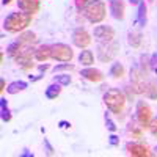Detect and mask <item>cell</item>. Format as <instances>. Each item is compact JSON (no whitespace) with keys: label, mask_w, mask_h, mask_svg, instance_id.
Returning a JSON list of instances; mask_svg holds the SVG:
<instances>
[{"label":"cell","mask_w":157,"mask_h":157,"mask_svg":"<svg viewBox=\"0 0 157 157\" xmlns=\"http://www.w3.org/2000/svg\"><path fill=\"white\" fill-rule=\"evenodd\" d=\"M105 126H107V129L110 130V132H116V129H118V127H116V124L110 120V116H109L107 113H105Z\"/></svg>","instance_id":"cell-31"},{"label":"cell","mask_w":157,"mask_h":157,"mask_svg":"<svg viewBox=\"0 0 157 157\" xmlns=\"http://www.w3.org/2000/svg\"><path fill=\"white\" fill-rule=\"evenodd\" d=\"M118 49H120V44L110 41V43H98V58L101 63H110L116 54Z\"/></svg>","instance_id":"cell-4"},{"label":"cell","mask_w":157,"mask_h":157,"mask_svg":"<svg viewBox=\"0 0 157 157\" xmlns=\"http://www.w3.org/2000/svg\"><path fill=\"white\" fill-rule=\"evenodd\" d=\"M149 132L154 138H157V116H152V120H151V124H149Z\"/></svg>","instance_id":"cell-30"},{"label":"cell","mask_w":157,"mask_h":157,"mask_svg":"<svg viewBox=\"0 0 157 157\" xmlns=\"http://www.w3.org/2000/svg\"><path fill=\"white\" fill-rule=\"evenodd\" d=\"M27 86H29L27 82H24V80H16V82H11V83L8 85L6 91H8L10 94H16V93H19V91H24Z\"/></svg>","instance_id":"cell-22"},{"label":"cell","mask_w":157,"mask_h":157,"mask_svg":"<svg viewBox=\"0 0 157 157\" xmlns=\"http://www.w3.org/2000/svg\"><path fill=\"white\" fill-rule=\"evenodd\" d=\"M83 16L91 24H101L107 16V6L104 0H90L83 10Z\"/></svg>","instance_id":"cell-3"},{"label":"cell","mask_w":157,"mask_h":157,"mask_svg":"<svg viewBox=\"0 0 157 157\" xmlns=\"http://www.w3.org/2000/svg\"><path fill=\"white\" fill-rule=\"evenodd\" d=\"M17 39H19L21 43L27 44V46H35V44L38 43V36H36V33L32 32V30H24V32L19 35Z\"/></svg>","instance_id":"cell-16"},{"label":"cell","mask_w":157,"mask_h":157,"mask_svg":"<svg viewBox=\"0 0 157 157\" xmlns=\"http://www.w3.org/2000/svg\"><path fill=\"white\" fill-rule=\"evenodd\" d=\"M25 47H27V44H24V43H21L19 41V39H17V41H14V43H11L10 46H8V49H6V52H8V55L13 58V60H14L19 54H21V52L25 49Z\"/></svg>","instance_id":"cell-17"},{"label":"cell","mask_w":157,"mask_h":157,"mask_svg":"<svg viewBox=\"0 0 157 157\" xmlns=\"http://www.w3.org/2000/svg\"><path fill=\"white\" fill-rule=\"evenodd\" d=\"M91 41H93V38H91V35H90L85 29L78 27V29L74 30V33H72V44H74L75 47H78V49H86V47L91 44Z\"/></svg>","instance_id":"cell-9"},{"label":"cell","mask_w":157,"mask_h":157,"mask_svg":"<svg viewBox=\"0 0 157 157\" xmlns=\"http://www.w3.org/2000/svg\"><path fill=\"white\" fill-rule=\"evenodd\" d=\"M0 112H2V121L10 123L11 121V112L8 110V102L5 98L0 99Z\"/></svg>","instance_id":"cell-25"},{"label":"cell","mask_w":157,"mask_h":157,"mask_svg":"<svg viewBox=\"0 0 157 157\" xmlns=\"http://www.w3.org/2000/svg\"><path fill=\"white\" fill-rule=\"evenodd\" d=\"M127 41L134 49H140L143 44V35L140 32H130L127 35Z\"/></svg>","instance_id":"cell-19"},{"label":"cell","mask_w":157,"mask_h":157,"mask_svg":"<svg viewBox=\"0 0 157 157\" xmlns=\"http://www.w3.org/2000/svg\"><path fill=\"white\" fill-rule=\"evenodd\" d=\"M75 66L71 63H63V64H57L54 68V72H60V71H74Z\"/></svg>","instance_id":"cell-29"},{"label":"cell","mask_w":157,"mask_h":157,"mask_svg":"<svg viewBox=\"0 0 157 157\" xmlns=\"http://www.w3.org/2000/svg\"><path fill=\"white\" fill-rule=\"evenodd\" d=\"M49 58H52V46L43 44V46H39V47L35 50V60H36V61L46 63Z\"/></svg>","instance_id":"cell-15"},{"label":"cell","mask_w":157,"mask_h":157,"mask_svg":"<svg viewBox=\"0 0 157 157\" xmlns=\"http://www.w3.org/2000/svg\"><path fill=\"white\" fill-rule=\"evenodd\" d=\"M126 102H127V98L124 94V91L118 90V88L107 90L105 94H104V104H105V107L113 115L123 113L124 109H126Z\"/></svg>","instance_id":"cell-2"},{"label":"cell","mask_w":157,"mask_h":157,"mask_svg":"<svg viewBox=\"0 0 157 157\" xmlns=\"http://www.w3.org/2000/svg\"><path fill=\"white\" fill-rule=\"evenodd\" d=\"M94 39L98 43H110L115 39V29L110 25H98L94 29Z\"/></svg>","instance_id":"cell-10"},{"label":"cell","mask_w":157,"mask_h":157,"mask_svg":"<svg viewBox=\"0 0 157 157\" xmlns=\"http://www.w3.org/2000/svg\"><path fill=\"white\" fill-rule=\"evenodd\" d=\"M32 19H33V14H30V13H24V11L11 13L3 21V29L8 33H22L32 24Z\"/></svg>","instance_id":"cell-1"},{"label":"cell","mask_w":157,"mask_h":157,"mask_svg":"<svg viewBox=\"0 0 157 157\" xmlns=\"http://www.w3.org/2000/svg\"><path fill=\"white\" fill-rule=\"evenodd\" d=\"M145 94L149 99H157V82L155 80H149L146 83V90H145Z\"/></svg>","instance_id":"cell-26"},{"label":"cell","mask_w":157,"mask_h":157,"mask_svg":"<svg viewBox=\"0 0 157 157\" xmlns=\"http://www.w3.org/2000/svg\"><path fill=\"white\" fill-rule=\"evenodd\" d=\"M78 61H80L83 66H91V64L94 63V54L88 49H83L80 52V55H78Z\"/></svg>","instance_id":"cell-20"},{"label":"cell","mask_w":157,"mask_h":157,"mask_svg":"<svg viewBox=\"0 0 157 157\" xmlns=\"http://www.w3.org/2000/svg\"><path fill=\"white\" fill-rule=\"evenodd\" d=\"M135 120L137 123L143 127V129H148L152 120V110L151 107L145 101H138L137 102V112H135Z\"/></svg>","instance_id":"cell-5"},{"label":"cell","mask_w":157,"mask_h":157,"mask_svg":"<svg viewBox=\"0 0 157 157\" xmlns=\"http://www.w3.org/2000/svg\"><path fill=\"white\" fill-rule=\"evenodd\" d=\"M60 127H61V129H68V127H71V123H68V121H60Z\"/></svg>","instance_id":"cell-38"},{"label":"cell","mask_w":157,"mask_h":157,"mask_svg":"<svg viewBox=\"0 0 157 157\" xmlns=\"http://www.w3.org/2000/svg\"><path fill=\"white\" fill-rule=\"evenodd\" d=\"M17 8L24 13L36 14L39 8H41V2L39 0H17Z\"/></svg>","instance_id":"cell-12"},{"label":"cell","mask_w":157,"mask_h":157,"mask_svg":"<svg viewBox=\"0 0 157 157\" xmlns=\"http://www.w3.org/2000/svg\"><path fill=\"white\" fill-rule=\"evenodd\" d=\"M88 2H90V0H74L75 8H77L78 11H83V10H85V6L88 5Z\"/></svg>","instance_id":"cell-33"},{"label":"cell","mask_w":157,"mask_h":157,"mask_svg":"<svg viewBox=\"0 0 157 157\" xmlns=\"http://www.w3.org/2000/svg\"><path fill=\"white\" fill-rule=\"evenodd\" d=\"M38 69L41 71V72H46V71L49 69V64H46V63H44V64H39V66H38Z\"/></svg>","instance_id":"cell-37"},{"label":"cell","mask_w":157,"mask_h":157,"mask_svg":"<svg viewBox=\"0 0 157 157\" xmlns=\"http://www.w3.org/2000/svg\"><path fill=\"white\" fill-rule=\"evenodd\" d=\"M141 0H130V3H134V5H137V3H140Z\"/></svg>","instance_id":"cell-41"},{"label":"cell","mask_w":157,"mask_h":157,"mask_svg":"<svg viewBox=\"0 0 157 157\" xmlns=\"http://www.w3.org/2000/svg\"><path fill=\"white\" fill-rule=\"evenodd\" d=\"M126 151L127 154L134 155V157H145V155H149V148L141 141H129L126 145Z\"/></svg>","instance_id":"cell-11"},{"label":"cell","mask_w":157,"mask_h":157,"mask_svg":"<svg viewBox=\"0 0 157 157\" xmlns=\"http://www.w3.org/2000/svg\"><path fill=\"white\" fill-rule=\"evenodd\" d=\"M80 75H82L83 78H86L88 82H94V83L104 80V74H102L99 69L91 68V66H86L85 69H82V74H80Z\"/></svg>","instance_id":"cell-14"},{"label":"cell","mask_w":157,"mask_h":157,"mask_svg":"<svg viewBox=\"0 0 157 157\" xmlns=\"http://www.w3.org/2000/svg\"><path fill=\"white\" fill-rule=\"evenodd\" d=\"M110 145L112 146H120V138L116 135H110Z\"/></svg>","instance_id":"cell-36"},{"label":"cell","mask_w":157,"mask_h":157,"mask_svg":"<svg viewBox=\"0 0 157 157\" xmlns=\"http://www.w3.org/2000/svg\"><path fill=\"white\" fill-rule=\"evenodd\" d=\"M3 58H5V54L2 52V54H0V61H2V63H3Z\"/></svg>","instance_id":"cell-42"},{"label":"cell","mask_w":157,"mask_h":157,"mask_svg":"<svg viewBox=\"0 0 157 157\" xmlns=\"http://www.w3.org/2000/svg\"><path fill=\"white\" fill-rule=\"evenodd\" d=\"M146 74H143L141 69L134 68L130 71V86L135 91V94H145V90H146Z\"/></svg>","instance_id":"cell-7"},{"label":"cell","mask_w":157,"mask_h":157,"mask_svg":"<svg viewBox=\"0 0 157 157\" xmlns=\"http://www.w3.org/2000/svg\"><path fill=\"white\" fill-rule=\"evenodd\" d=\"M110 13L116 21H123L124 19V13H126V3L124 0H110Z\"/></svg>","instance_id":"cell-13"},{"label":"cell","mask_w":157,"mask_h":157,"mask_svg":"<svg viewBox=\"0 0 157 157\" xmlns=\"http://www.w3.org/2000/svg\"><path fill=\"white\" fill-rule=\"evenodd\" d=\"M33 58H35V49L33 46H27L21 54L14 58V61L22 68V71H30L35 68V63H33Z\"/></svg>","instance_id":"cell-8"},{"label":"cell","mask_w":157,"mask_h":157,"mask_svg":"<svg viewBox=\"0 0 157 157\" xmlns=\"http://www.w3.org/2000/svg\"><path fill=\"white\" fill-rule=\"evenodd\" d=\"M141 129L143 127L140 124H135L134 121H130L127 126V135L132 138H141Z\"/></svg>","instance_id":"cell-23"},{"label":"cell","mask_w":157,"mask_h":157,"mask_svg":"<svg viewBox=\"0 0 157 157\" xmlns=\"http://www.w3.org/2000/svg\"><path fill=\"white\" fill-rule=\"evenodd\" d=\"M60 93H61V85L60 83H57V82H54L52 85H49L47 88H46V98L47 99H57L58 96H60Z\"/></svg>","instance_id":"cell-21"},{"label":"cell","mask_w":157,"mask_h":157,"mask_svg":"<svg viewBox=\"0 0 157 157\" xmlns=\"http://www.w3.org/2000/svg\"><path fill=\"white\" fill-rule=\"evenodd\" d=\"M149 64H151V71L157 74V54H152L149 57Z\"/></svg>","instance_id":"cell-32"},{"label":"cell","mask_w":157,"mask_h":157,"mask_svg":"<svg viewBox=\"0 0 157 157\" xmlns=\"http://www.w3.org/2000/svg\"><path fill=\"white\" fill-rule=\"evenodd\" d=\"M126 74V69H124V66L121 63H113L112 64V68H110V75L113 77V78H121L123 75Z\"/></svg>","instance_id":"cell-24"},{"label":"cell","mask_w":157,"mask_h":157,"mask_svg":"<svg viewBox=\"0 0 157 157\" xmlns=\"http://www.w3.org/2000/svg\"><path fill=\"white\" fill-rule=\"evenodd\" d=\"M11 2H13V0H2V5H5V6H6V5H10Z\"/></svg>","instance_id":"cell-40"},{"label":"cell","mask_w":157,"mask_h":157,"mask_svg":"<svg viewBox=\"0 0 157 157\" xmlns=\"http://www.w3.org/2000/svg\"><path fill=\"white\" fill-rule=\"evenodd\" d=\"M140 61H141V63H140V69H141V72L148 75V72L151 71L149 57H148V55H141V57H140Z\"/></svg>","instance_id":"cell-28"},{"label":"cell","mask_w":157,"mask_h":157,"mask_svg":"<svg viewBox=\"0 0 157 157\" xmlns=\"http://www.w3.org/2000/svg\"><path fill=\"white\" fill-rule=\"evenodd\" d=\"M137 22L140 24V27H145L146 22H148V6L146 3L141 2L138 3V17H137Z\"/></svg>","instance_id":"cell-18"},{"label":"cell","mask_w":157,"mask_h":157,"mask_svg":"<svg viewBox=\"0 0 157 157\" xmlns=\"http://www.w3.org/2000/svg\"><path fill=\"white\" fill-rule=\"evenodd\" d=\"M44 146H46V149H47V154L49 155H54L55 154V151H54V148H52V145L47 141V140H44Z\"/></svg>","instance_id":"cell-35"},{"label":"cell","mask_w":157,"mask_h":157,"mask_svg":"<svg viewBox=\"0 0 157 157\" xmlns=\"http://www.w3.org/2000/svg\"><path fill=\"white\" fill-rule=\"evenodd\" d=\"M134 96H135V91L132 90V86H126V98L127 99H134Z\"/></svg>","instance_id":"cell-34"},{"label":"cell","mask_w":157,"mask_h":157,"mask_svg":"<svg viewBox=\"0 0 157 157\" xmlns=\"http://www.w3.org/2000/svg\"><path fill=\"white\" fill-rule=\"evenodd\" d=\"M54 82L60 83L61 86H68L71 82H72V77L69 74H60V75H55L54 77Z\"/></svg>","instance_id":"cell-27"},{"label":"cell","mask_w":157,"mask_h":157,"mask_svg":"<svg viewBox=\"0 0 157 157\" xmlns=\"http://www.w3.org/2000/svg\"><path fill=\"white\" fill-rule=\"evenodd\" d=\"M5 86H6V85H5V78H2V80H0V93H3V91L6 90Z\"/></svg>","instance_id":"cell-39"},{"label":"cell","mask_w":157,"mask_h":157,"mask_svg":"<svg viewBox=\"0 0 157 157\" xmlns=\"http://www.w3.org/2000/svg\"><path fill=\"white\" fill-rule=\"evenodd\" d=\"M52 58L60 63H71V60L74 58V50L63 43L54 44L52 46Z\"/></svg>","instance_id":"cell-6"}]
</instances>
